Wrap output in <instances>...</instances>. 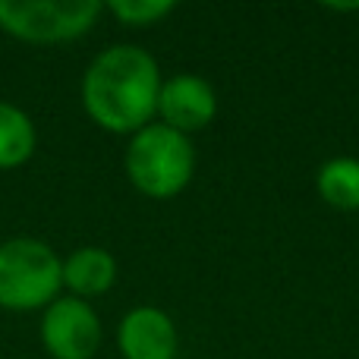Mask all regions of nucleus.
<instances>
[{"label":"nucleus","instance_id":"obj_1","mask_svg":"<svg viewBox=\"0 0 359 359\" xmlns=\"http://www.w3.org/2000/svg\"><path fill=\"white\" fill-rule=\"evenodd\" d=\"M161 73L149 50L117 44L107 48L88 67L82 82V101L88 117L107 133H133L151 123L158 114Z\"/></svg>","mask_w":359,"mask_h":359},{"label":"nucleus","instance_id":"obj_2","mask_svg":"<svg viewBox=\"0 0 359 359\" xmlns=\"http://www.w3.org/2000/svg\"><path fill=\"white\" fill-rule=\"evenodd\" d=\"M196 170V149L189 136L164 123H149L126 149V174L149 198H170L183 192Z\"/></svg>","mask_w":359,"mask_h":359},{"label":"nucleus","instance_id":"obj_3","mask_svg":"<svg viewBox=\"0 0 359 359\" xmlns=\"http://www.w3.org/2000/svg\"><path fill=\"white\" fill-rule=\"evenodd\" d=\"M63 265L54 249L38 240H13L0 246V306L38 309L57 297Z\"/></svg>","mask_w":359,"mask_h":359},{"label":"nucleus","instance_id":"obj_4","mask_svg":"<svg viewBox=\"0 0 359 359\" xmlns=\"http://www.w3.org/2000/svg\"><path fill=\"white\" fill-rule=\"evenodd\" d=\"M101 13L95 0H0V25L22 41L50 44L86 35Z\"/></svg>","mask_w":359,"mask_h":359},{"label":"nucleus","instance_id":"obj_5","mask_svg":"<svg viewBox=\"0 0 359 359\" xmlns=\"http://www.w3.org/2000/svg\"><path fill=\"white\" fill-rule=\"evenodd\" d=\"M41 337L57 359H92L101 344V322L82 299H57L41 322Z\"/></svg>","mask_w":359,"mask_h":359},{"label":"nucleus","instance_id":"obj_6","mask_svg":"<svg viewBox=\"0 0 359 359\" xmlns=\"http://www.w3.org/2000/svg\"><path fill=\"white\" fill-rule=\"evenodd\" d=\"M158 114H161L164 126L183 133H198L217 117V95L211 82L202 76L180 73L161 82V95H158Z\"/></svg>","mask_w":359,"mask_h":359},{"label":"nucleus","instance_id":"obj_7","mask_svg":"<svg viewBox=\"0 0 359 359\" xmlns=\"http://www.w3.org/2000/svg\"><path fill=\"white\" fill-rule=\"evenodd\" d=\"M120 350L126 359H174L177 328L168 312L155 306H139L120 325Z\"/></svg>","mask_w":359,"mask_h":359},{"label":"nucleus","instance_id":"obj_8","mask_svg":"<svg viewBox=\"0 0 359 359\" xmlns=\"http://www.w3.org/2000/svg\"><path fill=\"white\" fill-rule=\"evenodd\" d=\"M117 278V262L98 246H86L63 262V284L76 297H98Z\"/></svg>","mask_w":359,"mask_h":359},{"label":"nucleus","instance_id":"obj_9","mask_svg":"<svg viewBox=\"0 0 359 359\" xmlns=\"http://www.w3.org/2000/svg\"><path fill=\"white\" fill-rule=\"evenodd\" d=\"M316 189L334 211H359V158H331L318 168Z\"/></svg>","mask_w":359,"mask_h":359},{"label":"nucleus","instance_id":"obj_10","mask_svg":"<svg viewBox=\"0 0 359 359\" xmlns=\"http://www.w3.org/2000/svg\"><path fill=\"white\" fill-rule=\"evenodd\" d=\"M35 151L32 120L13 104L0 101V168H16Z\"/></svg>","mask_w":359,"mask_h":359},{"label":"nucleus","instance_id":"obj_11","mask_svg":"<svg viewBox=\"0 0 359 359\" xmlns=\"http://www.w3.org/2000/svg\"><path fill=\"white\" fill-rule=\"evenodd\" d=\"M174 0H114L111 13L126 25H151L174 13Z\"/></svg>","mask_w":359,"mask_h":359}]
</instances>
